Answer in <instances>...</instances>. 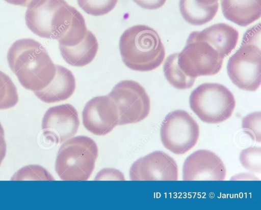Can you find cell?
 Masks as SVG:
<instances>
[{
	"label": "cell",
	"mask_w": 261,
	"mask_h": 210,
	"mask_svg": "<svg viewBox=\"0 0 261 210\" xmlns=\"http://www.w3.org/2000/svg\"><path fill=\"white\" fill-rule=\"evenodd\" d=\"M132 181H176V162L162 151H155L136 161L129 170Z\"/></svg>",
	"instance_id": "obj_12"
},
{
	"label": "cell",
	"mask_w": 261,
	"mask_h": 210,
	"mask_svg": "<svg viewBox=\"0 0 261 210\" xmlns=\"http://www.w3.org/2000/svg\"><path fill=\"white\" fill-rule=\"evenodd\" d=\"M119 50L125 66L137 71L154 70L165 57V49L157 32L143 24L132 26L123 32Z\"/></svg>",
	"instance_id": "obj_3"
},
{
	"label": "cell",
	"mask_w": 261,
	"mask_h": 210,
	"mask_svg": "<svg viewBox=\"0 0 261 210\" xmlns=\"http://www.w3.org/2000/svg\"><path fill=\"white\" fill-rule=\"evenodd\" d=\"M223 59L211 45L192 32L184 48L178 53L177 63L184 74L196 79L217 74L221 69Z\"/></svg>",
	"instance_id": "obj_7"
},
{
	"label": "cell",
	"mask_w": 261,
	"mask_h": 210,
	"mask_svg": "<svg viewBox=\"0 0 261 210\" xmlns=\"http://www.w3.org/2000/svg\"><path fill=\"white\" fill-rule=\"evenodd\" d=\"M189 104L192 110L202 121L218 124L232 115L236 100L225 86L217 83H204L192 91Z\"/></svg>",
	"instance_id": "obj_6"
},
{
	"label": "cell",
	"mask_w": 261,
	"mask_h": 210,
	"mask_svg": "<svg viewBox=\"0 0 261 210\" xmlns=\"http://www.w3.org/2000/svg\"><path fill=\"white\" fill-rule=\"evenodd\" d=\"M167 0H133L140 7L147 10H155L162 7Z\"/></svg>",
	"instance_id": "obj_26"
},
{
	"label": "cell",
	"mask_w": 261,
	"mask_h": 210,
	"mask_svg": "<svg viewBox=\"0 0 261 210\" xmlns=\"http://www.w3.org/2000/svg\"><path fill=\"white\" fill-rule=\"evenodd\" d=\"M261 114L260 111L251 113L242 119V129L244 132L254 141H261Z\"/></svg>",
	"instance_id": "obj_24"
},
{
	"label": "cell",
	"mask_w": 261,
	"mask_h": 210,
	"mask_svg": "<svg viewBox=\"0 0 261 210\" xmlns=\"http://www.w3.org/2000/svg\"><path fill=\"white\" fill-rule=\"evenodd\" d=\"M80 126L79 114L70 104H64L49 108L42 118L43 134L48 140L62 143L73 137Z\"/></svg>",
	"instance_id": "obj_10"
},
{
	"label": "cell",
	"mask_w": 261,
	"mask_h": 210,
	"mask_svg": "<svg viewBox=\"0 0 261 210\" xmlns=\"http://www.w3.org/2000/svg\"><path fill=\"white\" fill-rule=\"evenodd\" d=\"M197 2L204 5H211L218 2V0H195Z\"/></svg>",
	"instance_id": "obj_29"
},
{
	"label": "cell",
	"mask_w": 261,
	"mask_h": 210,
	"mask_svg": "<svg viewBox=\"0 0 261 210\" xmlns=\"http://www.w3.org/2000/svg\"><path fill=\"white\" fill-rule=\"evenodd\" d=\"M226 169L221 159L214 153L198 150L187 158L183 165L185 181H223Z\"/></svg>",
	"instance_id": "obj_13"
},
{
	"label": "cell",
	"mask_w": 261,
	"mask_h": 210,
	"mask_svg": "<svg viewBox=\"0 0 261 210\" xmlns=\"http://www.w3.org/2000/svg\"><path fill=\"white\" fill-rule=\"evenodd\" d=\"M7 153V145L5 139L4 130L0 123V166Z\"/></svg>",
	"instance_id": "obj_27"
},
{
	"label": "cell",
	"mask_w": 261,
	"mask_h": 210,
	"mask_svg": "<svg viewBox=\"0 0 261 210\" xmlns=\"http://www.w3.org/2000/svg\"><path fill=\"white\" fill-rule=\"evenodd\" d=\"M7 61L22 86L33 92L46 87L56 74V65L46 49L33 39L14 42L8 50Z\"/></svg>",
	"instance_id": "obj_2"
},
{
	"label": "cell",
	"mask_w": 261,
	"mask_h": 210,
	"mask_svg": "<svg viewBox=\"0 0 261 210\" xmlns=\"http://www.w3.org/2000/svg\"><path fill=\"white\" fill-rule=\"evenodd\" d=\"M98 153L97 145L92 138L83 135L72 137L58 150L56 173L62 180H87L94 170Z\"/></svg>",
	"instance_id": "obj_4"
},
{
	"label": "cell",
	"mask_w": 261,
	"mask_h": 210,
	"mask_svg": "<svg viewBox=\"0 0 261 210\" xmlns=\"http://www.w3.org/2000/svg\"><path fill=\"white\" fill-rule=\"evenodd\" d=\"M95 180H125V177L120 171L114 168H106L99 171Z\"/></svg>",
	"instance_id": "obj_25"
},
{
	"label": "cell",
	"mask_w": 261,
	"mask_h": 210,
	"mask_svg": "<svg viewBox=\"0 0 261 210\" xmlns=\"http://www.w3.org/2000/svg\"><path fill=\"white\" fill-rule=\"evenodd\" d=\"M178 53L168 56L164 62L163 71L168 82L178 89L191 88L194 84L195 78L187 76L179 68L177 63Z\"/></svg>",
	"instance_id": "obj_19"
},
{
	"label": "cell",
	"mask_w": 261,
	"mask_h": 210,
	"mask_svg": "<svg viewBox=\"0 0 261 210\" xmlns=\"http://www.w3.org/2000/svg\"><path fill=\"white\" fill-rule=\"evenodd\" d=\"M255 25L244 34L239 49L229 58L228 75L240 89L256 91L261 82V50L257 44L260 27Z\"/></svg>",
	"instance_id": "obj_5"
},
{
	"label": "cell",
	"mask_w": 261,
	"mask_h": 210,
	"mask_svg": "<svg viewBox=\"0 0 261 210\" xmlns=\"http://www.w3.org/2000/svg\"><path fill=\"white\" fill-rule=\"evenodd\" d=\"M18 99L17 88L11 78L0 71V110L15 106Z\"/></svg>",
	"instance_id": "obj_20"
},
{
	"label": "cell",
	"mask_w": 261,
	"mask_h": 210,
	"mask_svg": "<svg viewBox=\"0 0 261 210\" xmlns=\"http://www.w3.org/2000/svg\"><path fill=\"white\" fill-rule=\"evenodd\" d=\"M225 18L236 24L246 26L261 16V0H221Z\"/></svg>",
	"instance_id": "obj_16"
},
{
	"label": "cell",
	"mask_w": 261,
	"mask_h": 210,
	"mask_svg": "<svg viewBox=\"0 0 261 210\" xmlns=\"http://www.w3.org/2000/svg\"><path fill=\"white\" fill-rule=\"evenodd\" d=\"M160 136L164 147L176 155L191 149L199 136L197 122L187 111L176 110L169 113L162 122Z\"/></svg>",
	"instance_id": "obj_8"
},
{
	"label": "cell",
	"mask_w": 261,
	"mask_h": 210,
	"mask_svg": "<svg viewBox=\"0 0 261 210\" xmlns=\"http://www.w3.org/2000/svg\"><path fill=\"white\" fill-rule=\"evenodd\" d=\"M25 20L34 34L64 46L77 45L88 31L82 14L65 0H39L28 7Z\"/></svg>",
	"instance_id": "obj_1"
},
{
	"label": "cell",
	"mask_w": 261,
	"mask_h": 210,
	"mask_svg": "<svg viewBox=\"0 0 261 210\" xmlns=\"http://www.w3.org/2000/svg\"><path fill=\"white\" fill-rule=\"evenodd\" d=\"M10 4L20 6L22 7H29L33 4L38 2L39 0H4Z\"/></svg>",
	"instance_id": "obj_28"
},
{
	"label": "cell",
	"mask_w": 261,
	"mask_h": 210,
	"mask_svg": "<svg viewBox=\"0 0 261 210\" xmlns=\"http://www.w3.org/2000/svg\"><path fill=\"white\" fill-rule=\"evenodd\" d=\"M261 148L260 147H250L243 150L240 153V161L241 164L247 169L259 173L260 166Z\"/></svg>",
	"instance_id": "obj_23"
},
{
	"label": "cell",
	"mask_w": 261,
	"mask_h": 210,
	"mask_svg": "<svg viewBox=\"0 0 261 210\" xmlns=\"http://www.w3.org/2000/svg\"><path fill=\"white\" fill-rule=\"evenodd\" d=\"M215 48L224 58L236 48L239 32L235 28L224 23L214 24L200 32H193Z\"/></svg>",
	"instance_id": "obj_15"
},
{
	"label": "cell",
	"mask_w": 261,
	"mask_h": 210,
	"mask_svg": "<svg viewBox=\"0 0 261 210\" xmlns=\"http://www.w3.org/2000/svg\"><path fill=\"white\" fill-rule=\"evenodd\" d=\"M179 10L184 19L189 24L199 26L211 21L216 15L219 3L204 5L195 0H179Z\"/></svg>",
	"instance_id": "obj_18"
},
{
	"label": "cell",
	"mask_w": 261,
	"mask_h": 210,
	"mask_svg": "<svg viewBox=\"0 0 261 210\" xmlns=\"http://www.w3.org/2000/svg\"><path fill=\"white\" fill-rule=\"evenodd\" d=\"M118 0H77L80 7L88 14L98 16L108 14Z\"/></svg>",
	"instance_id": "obj_22"
},
{
	"label": "cell",
	"mask_w": 261,
	"mask_h": 210,
	"mask_svg": "<svg viewBox=\"0 0 261 210\" xmlns=\"http://www.w3.org/2000/svg\"><path fill=\"white\" fill-rule=\"evenodd\" d=\"M12 181L41 180L54 181L51 174L44 167L38 165H29L16 172Z\"/></svg>",
	"instance_id": "obj_21"
},
{
	"label": "cell",
	"mask_w": 261,
	"mask_h": 210,
	"mask_svg": "<svg viewBox=\"0 0 261 210\" xmlns=\"http://www.w3.org/2000/svg\"><path fill=\"white\" fill-rule=\"evenodd\" d=\"M60 53L65 61L74 67H84L95 58L98 49L97 40L89 30L83 40L73 46L59 44Z\"/></svg>",
	"instance_id": "obj_17"
},
{
	"label": "cell",
	"mask_w": 261,
	"mask_h": 210,
	"mask_svg": "<svg viewBox=\"0 0 261 210\" xmlns=\"http://www.w3.org/2000/svg\"><path fill=\"white\" fill-rule=\"evenodd\" d=\"M85 128L92 134L105 135L119 124V114L114 102L107 95L94 97L85 105L82 112Z\"/></svg>",
	"instance_id": "obj_11"
},
{
	"label": "cell",
	"mask_w": 261,
	"mask_h": 210,
	"mask_svg": "<svg viewBox=\"0 0 261 210\" xmlns=\"http://www.w3.org/2000/svg\"><path fill=\"white\" fill-rule=\"evenodd\" d=\"M56 74L49 84L43 89L34 92L42 101L54 103L70 98L75 89V80L72 73L67 68L56 65Z\"/></svg>",
	"instance_id": "obj_14"
},
{
	"label": "cell",
	"mask_w": 261,
	"mask_h": 210,
	"mask_svg": "<svg viewBox=\"0 0 261 210\" xmlns=\"http://www.w3.org/2000/svg\"><path fill=\"white\" fill-rule=\"evenodd\" d=\"M108 96L117 107L118 125L139 123L149 113V97L144 87L136 81L122 80L113 88Z\"/></svg>",
	"instance_id": "obj_9"
}]
</instances>
